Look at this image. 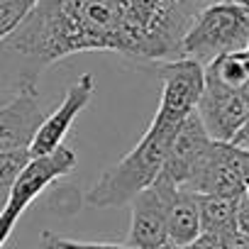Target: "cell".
<instances>
[{
	"mask_svg": "<svg viewBox=\"0 0 249 249\" xmlns=\"http://www.w3.org/2000/svg\"><path fill=\"white\" fill-rule=\"evenodd\" d=\"M127 0H39L22 25L0 42V90L37 88L56 61L81 52H117Z\"/></svg>",
	"mask_w": 249,
	"mask_h": 249,
	"instance_id": "cell-1",
	"label": "cell"
},
{
	"mask_svg": "<svg viewBox=\"0 0 249 249\" xmlns=\"http://www.w3.org/2000/svg\"><path fill=\"white\" fill-rule=\"evenodd\" d=\"M193 20L178 0H127L117 32V54L140 64L181 59V44Z\"/></svg>",
	"mask_w": 249,
	"mask_h": 249,
	"instance_id": "cell-2",
	"label": "cell"
},
{
	"mask_svg": "<svg viewBox=\"0 0 249 249\" xmlns=\"http://www.w3.org/2000/svg\"><path fill=\"white\" fill-rule=\"evenodd\" d=\"M171 137L174 132L147 130L132 152H127L117 164L107 166L100 174V178L88 188L86 203L98 210L132 203L144 188H149L159 178L169 154Z\"/></svg>",
	"mask_w": 249,
	"mask_h": 249,
	"instance_id": "cell-3",
	"label": "cell"
},
{
	"mask_svg": "<svg viewBox=\"0 0 249 249\" xmlns=\"http://www.w3.org/2000/svg\"><path fill=\"white\" fill-rule=\"evenodd\" d=\"M249 47V5L222 0L200 10L183 37L181 56L208 66L222 54L247 52Z\"/></svg>",
	"mask_w": 249,
	"mask_h": 249,
	"instance_id": "cell-4",
	"label": "cell"
},
{
	"mask_svg": "<svg viewBox=\"0 0 249 249\" xmlns=\"http://www.w3.org/2000/svg\"><path fill=\"white\" fill-rule=\"evenodd\" d=\"M161 78V100L149 124L152 132H176L178 124L196 112L205 90V71L193 59H171L157 64Z\"/></svg>",
	"mask_w": 249,
	"mask_h": 249,
	"instance_id": "cell-5",
	"label": "cell"
},
{
	"mask_svg": "<svg viewBox=\"0 0 249 249\" xmlns=\"http://www.w3.org/2000/svg\"><path fill=\"white\" fill-rule=\"evenodd\" d=\"M76 164H78L76 152L64 147V144L52 154L30 159V164L22 169L20 178L15 181V186L8 196V203L0 210V249H3L5 242L10 239V234H13L18 220L22 217V213L44 193V188H49L59 178L73 174Z\"/></svg>",
	"mask_w": 249,
	"mask_h": 249,
	"instance_id": "cell-6",
	"label": "cell"
},
{
	"mask_svg": "<svg viewBox=\"0 0 249 249\" xmlns=\"http://www.w3.org/2000/svg\"><path fill=\"white\" fill-rule=\"evenodd\" d=\"M176 188H178L176 183H171L166 176L159 174V178L130 203L132 205V220L127 232L130 249H159L169 242L166 208Z\"/></svg>",
	"mask_w": 249,
	"mask_h": 249,
	"instance_id": "cell-7",
	"label": "cell"
},
{
	"mask_svg": "<svg viewBox=\"0 0 249 249\" xmlns=\"http://www.w3.org/2000/svg\"><path fill=\"white\" fill-rule=\"evenodd\" d=\"M183 188L198 196H222L239 200L247 193L239 171V147L213 142Z\"/></svg>",
	"mask_w": 249,
	"mask_h": 249,
	"instance_id": "cell-8",
	"label": "cell"
},
{
	"mask_svg": "<svg viewBox=\"0 0 249 249\" xmlns=\"http://www.w3.org/2000/svg\"><path fill=\"white\" fill-rule=\"evenodd\" d=\"M39 88H25L0 105V152L30 149L44 122Z\"/></svg>",
	"mask_w": 249,
	"mask_h": 249,
	"instance_id": "cell-9",
	"label": "cell"
},
{
	"mask_svg": "<svg viewBox=\"0 0 249 249\" xmlns=\"http://www.w3.org/2000/svg\"><path fill=\"white\" fill-rule=\"evenodd\" d=\"M95 93V81L90 73H83L76 83L69 86L64 100L59 103V107L54 112H49L44 117V122L39 124V132L30 147V157H44V154H52L56 152L61 144H64V137L71 127V122L78 117V112L90 103Z\"/></svg>",
	"mask_w": 249,
	"mask_h": 249,
	"instance_id": "cell-10",
	"label": "cell"
},
{
	"mask_svg": "<svg viewBox=\"0 0 249 249\" xmlns=\"http://www.w3.org/2000/svg\"><path fill=\"white\" fill-rule=\"evenodd\" d=\"M196 112H198L203 127L213 142L230 144L249 115V98L239 95V93L205 86Z\"/></svg>",
	"mask_w": 249,
	"mask_h": 249,
	"instance_id": "cell-11",
	"label": "cell"
},
{
	"mask_svg": "<svg viewBox=\"0 0 249 249\" xmlns=\"http://www.w3.org/2000/svg\"><path fill=\"white\" fill-rule=\"evenodd\" d=\"M213 144V140L208 137L203 122L198 117V112H191L171 137L169 144V154L161 169V176H166L171 183H176L178 188H183L188 183V178L193 176L196 166L200 164V159L205 157L208 147Z\"/></svg>",
	"mask_w": 249,
	"mask_h": 249,
	"instance_id": "cell-12",
	"label": "cell"
},
{
	"mask_svg": "<svg viewBox=\"0 0 249 249\" xmlns=\"http://www.w3.org/2000/svg\"><path fill=\"white\" fill-rule=\"evenodd\" d=\"M198 193L188 188H176L166 208V237L171 244L188 247L200 234V205Z\"/></svg>",
	"mask_w": 249,
	"mask_h": 249,
	"instance_id": "cell-13",
	"label": "cell"
},
{
	"mask_svg": "<svg viewBox=\"0 0 249 249\" xmlns=\"http://www.w3.org/2000/svg\"><path fill=\"white\" fill-rule=\"evenodd\" d=\"M205 71V86L239 93L249 98V52H234V54H222L213 59Z\"/></svg>",
	"mask_w": 249,
	"mask_h": 249,
	"instance_id": "cell-14",
	"label": "cell"
},
{
	"mask_svg": "<svg viewBox=\"0 0 249 249\" xmlns=\"http://www.w3.org/2000/svg\"><path fill=\"white\" fill-rule=\"evenodd\" d=\"M237 203L234 198L222 196H200V232L225 234L237 227Z\"/></svg>",
	"mask_w": 249,
	"mask_h": 249,
	"instance_id": "cell-15",
	"label": "cell"
},
{
	"mask_svg": "<svg viewBox=\"0 0 249 249\" xmlns=\"http://www.w3.org/2000/svg\"><path fill=\"white\" fill-rule=\"evenodd\" d=\"M30 149H18V152H0V210L8 203V196L20 178L22 169L30 164Z\"/></svg>",
	"mask_w": 249,
	"mask_h": 249,
	"instance_id": "cell-16",
	"label": "cell"
},
{
	"mask_svg": "<svg viewBox=\"0 0 249 249\" xmlns=\"http://www.w3.org/2000/svg\"><path fill=\"white\" fill-rule=\"evenodd\" d=\"M39 0H0V42L13 35Z\"/></svg>",
	"mask_w": 249,
	"mask_h": 249,
	"instance_id": "cell-17",
	"label": "cell"
},
{
	"mask_svg": "<svg viewBox=\"0 0 249 249\" xmlns=\"http://www.w3.org/2000/svg\"><path fill=\"white\" fill-rule=\"evenodd\" d=\"M39 249H86V242L66 239V237H59V234L44 230L39 234Z\"/></svg>",
	"mask_w": 249,
	"mask_h": 249,
	"instance_id": "cell-18",
	"label": "cell"
},
{
	"mask_svg": "<svg viewBox=\"0 0 249 249\" xmlns=\"http://www.w3.org/2000/svg\"><path fill=\"white\" fill-rule=\"evenodd\" d=\"M222 239V249H249V234H244L239 227L225 232V234H217Z\"/></svg>",
	"mask_w": 249,
	"mask_h": 249,
	"instance_id": "cell-19",
	"label": "cell"
},
{
	"mask_svg": "<svg viewBox=\"0 0 249 249\" xmlns=\"http://www.w3.org/2000/svg\"><path fill=\"white\" fill-rule=\"evenodd\" d=\"M183 249H222V239L217 234H208V232H200L188 247Z\"/></svg>",
	"mask_w": 249,
	"mask_h": 249,
	"instance_id": "cell-20",
	"label": "cell"
},
{
	"mask_svg": "<svg viewBox=\"0 0 249 249\" xmlns=\"http://www.w3.org/2000/svg\"><path fill=\"white\" fill-rule=\"evenodd\" d=\"M237 227L249 234V193H244L237 203Z\"/></svg>",
	"mask_w": 249,
	"mask_h": 249,
	"instance_id": "cell-21",
	"label": "cell"
},
{
	"mask_svg": "<svg viewBox=\"0 0 249 249\" xmlns=\"http://www.w3.org/2000/svg\"><path fill=\"white\" fill-rule=\"evenodd\" d=\"M181 3V8L188 13V15H198L200 10H205V8H210V5H215V3H222V0H178Z\"/></svg>",
	"mask_w": 249,
	"mask_h": 249,
	"instance_id": "cell-22",
	"label": "cell"
},
{
	"mask_svg": "<svg viewBox=\"0 0 249 249\" xmlns=\"http://www.w3.org/2000/svg\"><path fill=\"white\" fill-rule=\"evenodd\" d=\"M230 144H234V147H239V149H247V152H249V115H247L244 124L239 127V132L232 137V142H230Z\"/></svg>",
	"mask_w": 249,
	"mask_h": 249,
	"instance_id": "cell-23",
	"label": "cell"
},
{
	"mask_svg": "<svg viewBox=\"0 0 249 249\" xmlns=\"http://www.w3.org/2000/svg\"><path fill=\"white\" fill-rule=\"evenodd\" d=\"M86 249H130L127 244H95V242H86Z\"/></svg>",
	"mask_w": 249,
	"mask_h": 249,
	"instance_id": "cell-24",
	"label": "cell"
},
{
	"mask_svg": "<svg viewBox=\"0 0 249 249\" xmlns=\"http://www.w3.org/2000/svg\"><path fill=\"white\" fill-rule=\"evenodd\" d=\"M10 98H13V95H8V93H3V90H0V105H5Z\"/></svg>",
	"mask_w": 249,
	"mask_h": 249,
	"instance_id": "cell-25",
	"label": "cell"
},
{
	"mask_svg": "<svg viewBox=\"0 0 249 249\" xmlns=\"http://www.w3.org/2000/svg\"><path fill=\"white\" fill-rule=\"evenodd\" d=\"M159 249H183V247H178V244H171V242H166L164 247H159Z\"/></svg>",
	"mask_w": 249,
	"mask_h": 249,
	"instance_id": "cell-26",
	"label": "cell"
},
{
	"mask_svg": "<svg viewBox=\"0 0 249 249\" xmlns=\"http://www.w3.org/2000/svg\"><path fill=\"white\" fill-rule=\"evenodd\" d=\"M247 52H249V47H247Z\"/></svg>",
	"mask_w": 249,
	"mask_h": 249,
	"instance_id": "cell-27",
	"label": "cell"
}]
</instances>
